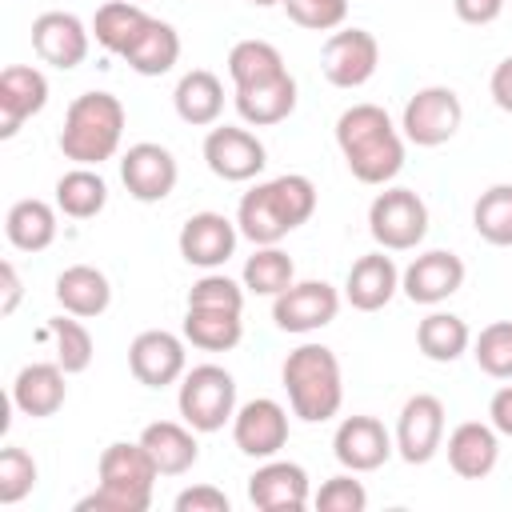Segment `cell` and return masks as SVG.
<instances>
[{
	"label": "cell",
	"mask_w": 512,
	"mask_h": 512,
	"mask_svg": "<svg viewBox=\"0 0 512 512\" xmlns=\"http://www.w3.org/2000/svg\"><path fill=\"white\" fill-rule=\"evenodd\" d=\"M404 132L380 104H352L336 116V148L360 184L384 188L404 168Z\"/></svg>",
	"instance_id": "cell-1"
},
{
	"label": "cell",
	"mask_w": 512,
	"mask_h": 512,
	"mask_svg": "<svg viewBox=\"0 0 512 512\" xmlns=\"http://www.w3.org/2000/svg\"><path fill=\"white\" fill-rule=\"evenodd\" d=\"M312 212H316V184L300 172H284L240 196L236 228L252 244H280L288 232L308 224Z\"/></svg>",
	"instance_id": "cell-2"
},
{
	"label": "cell",
	"mask_w": 512,
	"mask_h": 512,
	"mask_svg": "<svg viewBox=\"0 0 512 512\" xmlns=\"http://www.w3.org/2000/svg\"><path fill=\"white\" fill-rule=\"evenodd\" d=\"M96 492L80 496V512H148L152 508V484L160 476L156 460L140 440H116L96 460Z\"/></svg>",
	"instance_id": "cell-3"
},
{
	"label": "cell",
	"mask_w": 512,
	"mask_h": 512,
	"mask_svg": "<svg viewBox=\"0 0 512 512\" xmlns=\"http://www.w3.org/2000/svg\"><path fill=\"white\" fill-rule=\"evenodd\" d=\"M280 380H284L292 416H300L304 424H324L344 404V372L328 344L292 348L280 364Z\"/></svg>",
	"instance_id": "cell-4"
},
{
	"label": "cell",
	"mask_w": 512,
	"mask_h": 512,
	"mask_svg": "<svg viewBox=\"0 0 512 512\" xmlns=\"http://www.w3.org/2000/svg\"><path fill=\"white\" fill-rule=\"evenodd\" d=\"M124 124H128V112H124L120 96L80 92L64 112V128H60L56 144H60L64 160L84 164V168H100L104 160H112L120 152Z\"/></svg>",
	"instance_id": "cell-5"
},
{
	"label": "cell",
	"mask_w": 512,
	"mask_h": 512,
	"mask_svg": "<svg viewBox=\"0 0 512 512\" xmlns=\"http://www.w3.org/2000/svg\"><path fill=\"white\" fill-rule=\"evenodd\" d=\"M176 408L180 420L192 424L196 432H220L236 416V376L224 364H196L180 376L176 388Z\"/></svg>",
	"instance_id": "cell-6"
},
{
	"label": "cell",
	"mask_w": 512,
	"mask_h": 512,
	"mask_svg": "<svg viewBox=\"0 0 512 512\" xmlns=\"http://www.w3.org/2000/svg\"><path fill=\"white\" fill-rule=\"evenodd\" d=\"M368 232L384 252H412L428 236V204L412 188H388L368 204Z\"/></svg>",
	"instance_id": "cell-7"
},
{
	"label": "cell",
	"mask_w": 512,
	"mask_h": 512,
	"mask_svg": "<svg viewBox=\"0 0 512 512\" xmlns=\"http://www.w3.org/2000/svg\"><path fill=\"white\" fill-rule=\"evenodd\" d=\"M460 124H464V104H460V96L448 84L416 88L404 100V112H400V132L416 148H440V144H448L460 132Z\"/></svg>",
	"instance_id": "cell-8"
},
{
	"label": "cell",
	"mask_w": 512,
	"mask_h": 512,
	"mask_svg": "<svg viewBox=\"0 0 512 512\" xmlns=\"http://www.w3.org/2000/svg\"><path fill=\"white\" fill-rule=\"evenodd\" d=\"M204 164L216 180L228 184H244L256 180L268 164V148L256 132H248V124H212L204 136Z\"/></svg>",
	"instance_id": "cell-9"
},
{
	"label": "cell",
	"mask_w": 512,
	"mask_h": 512,
	"mask_svg": "<svg viewBox=\"0 0 512 512\" xmlns=\"http://www.w3.org/2000/svg\"><path fill=\"white\" fill-rule=\"evenodd\" d=\"M336 312H340V292L328 280H296L280 296H272V324L292 336L328 328Z\"/></svg>",
	"instance_id": "cell-10"
},
{
	"label": "cell",
	"mask_w": 512,
	"mask_h": 512,
	"mask_svg": "<svg viewBox=\"0 0 512 512\" xmlns=\"http://www.w3.org/2000/svg\"><path fill=\"white\" fill-rule=\"evenodd\" d=\"M380 68V44L368 28H340L324 40L320 72L332 88H364Z\"/></svg>",
	"instance_id": "cell-11"
},
{
	"label": "cell",
	"mask_w": 512,
	"mask_h": 512,
	"mask_svg": "<svg viewBox=\"0 0 512 512\" xmlns=\"http://www.w3.org/2000/svg\"><path fill=\"white\" fill-rule=\"evenodd\" d=\"M396 456L404 464H428L444 448V400L432 392H416L404 400L396 416Z\"/></svg>",
	"instance_id": "cell-12"
},
{
	"label": "cell",
	"mask_w": 512,
	"mask_h": 512,
	"mask_svg": "<svg viewBox=\"0 0 512 512\" xmlns=\"http://www.w3.org/2000/svg\"><path fill=\"white\" fill-rule=\"evenodd\" d=\"M464 260L448 248H428L420 256H412V264L400 272V292L420 304V308H440L444 300H452L464 288Z\"/></svg>",
	"instance_id": "cell-13"
},
{
	"label": "cell",
	"mask_w": 512,
	"mask_h": 512,
	"mask_svg": "<svg viewBox=\"0 0 512 512\" xmlns=\"http://www.w3.org/2000/svg\"><path fill=\"white\" fill-rule=\"evenodd\" d=\"M120 180H124V188H128L132 200L160 204V200L172 196V188L180 180V164H176V156L164 144L140 140V144H132L120 156Z\"/></svg>",
	"instance_id": "cell-14"
},
{
	"label": "cell",
	"mask_w": 512,
	"mask_h": 512,
	"mask_svg": "<svg viewBox=\"0 0 512 512\" xmlns=\"http://www.w3.org/2000/svg\"><path fill=\"white\" fill-rule=\"evenodd\" d=\"M332 456H336V464L340 468H348V472H376V468H384L392 456H396V440H392V432L376 420V416H344L340 424H336V432H332Z\"/></svg>",
	"instance_id": "cell-15"
},
{
	"label": "cell",
	"mask_w": 512,
	"mask_h": 512,
	"mask_svg": "<svg viewBox=\"0 0 512 512\" xmlns=\"http://www.w3.org/2000/svg\"><path fill=\"white\" fill-rule=\"evenodd\" d=\"M88 44H92V24H84L76 12H40L32 20V52L60 68V72H72L88 60Z\"/></svg>",
	"instance_id": "cell-16"
},
{
	"label": "cell",
	"mask_w": 512,
	"mask_h": 512,
	"mask_svg": "<svg viewBox=\"0 0 512 512\" xmlns=\"http://www.w3.org/2000/svg\"><path fill=\"white\" fill-rule=\"evenodd\" d=\"M184 336L164 332V328H148L128 344V372L136 376V384L144 388H168L180 384V376L188 372V352H184Z\"/></svg>",
	"instance_id": "cell-17"
},
{
	"label": "cell",
	"mask_w": 512,
	"mask_h": 512,
	"mask_svg": "<svg viewBox=\"0 0 512 512\" xmlns=\"http://www.w3.org/2000/svg\"><path fill=\"white\" fill-rule=\"evenodd\" d=\"M232 444L252 460L280 456V448L288 444V408L272 396L244 400L232 416Z\"/></svg>",
	"instance_id": "cell-18"
},
{
	"label": "cell",
	"mask_w": 512,
	"mask_h": 512,
	"mask_svg": "<svg viewBox=\"0 0 512 512\" xmlns=\"http://www.w3.org/2000/svg\"><path fill=\"white\" fill-rule=\"evenodd\" d=\"M248 500L260 512H300L312 504V484L304 464L268 456L252 476H248Z\"/></svg>",
	"instance_id": "cell-19"
},
{
	"label": "cell",
	"mask_w": 512,
	"mask_h": 512,
	"mask_svg": "<svg viewBox=\"0 0 512 512\" xmlns=\"http://www.w3.org/2000/svg\"><path fill=\"white\" fill-rule=\"evenodd\" d=\"M236 240H240V228L224 212H192L180 224L176 248L184 256V264L212 272V268H224L228 264V256L236 252Z\"/></svg>",
	"instance_id": "cell-20"
},
{
	"label": "cell",
	"mask_w": 512,
	"mask_h": 512,
	"mask_svg": "<svg viewBox=\"0 0 512 512\" xmlns=\"http://www.w3.org/2000/svg\"><path fill=\"white\" fill-rule=\"evenodd\" d=\"M48 104V76L32 64H8L0 72V140H12L24 120L44 112Z\"/></svg>",
	"instance_id": "cell-21"
},
{
	"label": "cell",
	"mask_w": 512,
	"mask_h": 512,
	"mask_svg": "<svg viewBox=\"0 0 512 512\" xmlns=\"http://www.w3.org/2000/svg\"><path fill=\"white\" fill-rule=\"evenodd\" d=\"M68 372L56 364V360H32L16 372L12 380V408L20 416H32V420H44V416H56L68 400Z\"/></svg>",
	"instance_id": "cell-22"
},
{
	"label": "cell",
	"mask_w": 512,
	"mask_h": 512,
	"mask_svg": "<svg viewBox=\"0 0 512 512\" xmlns=\"http://www.w3.org/2000/svg\"><path fill=\"white\" fill-rule=\"evenodd\" d=\"M396 292H400V268L384 248L360 256L344 276V300L356 312H380L384 304H392Z\"/></svg>",
	"instance_id": "cell-23"
},
{
	"label": "cell",
	"mask_w": 512,
	"mask_h": 512,
	"mask_svg": "<svg viewBox=\"0 0 512 512\" xmlns=\"http://www.w3.org/2000/svg\"><path fill=\"white\" fill-rule=\"evenodd\" d=\"M448 468L460 480H484L500 460V432L484 420H464L448 432Z\"/></svg>",
	"instance_id": "cell-24"
},
{
	"label": "cell",
	"mask_w": 512,
	"mask_h": 512,
	"mask_svg": "<svg viewBox=\"0 0 512 512\" xmlns=\"http://www.w3.org/2000/svg\"><path fill=\"white\" fill-rule=\"evenodd\" d=\"M296 76L284 72L268 84H252V88H232V104L240 112V120L248 128H272V124H284L292 112H296Z\"/></svg>",
	"instance_id": "cell-25"
},
{
	"label": "cell",
	"mask_w": 512,
	"mask_h": 512,
	"mask_svg": "<svg viewBox=\"0 0 512 512\" xmlns=\"http://www.w3.org/2000/svg\"><path fill=\"white\" fill-rule=\"evenodd\" d=\"M52 296H56V304H60L64 312H72V316H80V320H96V316H104L108 304H112V284H108V276H104L100 268H92V264H68V268L56 276Z\"/></svg>",
	"instance_id": "cell-26"
},
{
	"label": "cell",
	"mask_w": 512,
	"mask_h": 512,
	"mask_svg": "<svg viewBox=\"0 0 512 512\" xmlns=\"http://www.w3.org/2000/svg\"><path fill=\"white\" fill-rule=\"evenodd\" d=\"M140 444L148 448V456L156 460L160 476H184L196 468L200 460V444H196V428L184 420H156L140 432Z\"/></svg>",
	"instance_id": "cell-27"
},
{
	"label": "cell",
	"mask_w": 512,
	"mask_h": 512,
	"mask_svg": "<svg viewBox=\"0 0 512 512\" xmlns=\"http://www.w3.org/2000/svg\"><path fill=\"white\" fill-rule=\"evenodd\" d=\"M136 76H164L176 68L180 60V32L160 20V16H148V24L136 32V40L124 48L120 56Z\"/></svg>",
	"instance_id": "cell-28"
},
{
	"label": "cell",
	"mask_w": 512,
	"mask_h": 512,
	"mask_svg": "<svg viewBox=\"0 0 512 512\" xmlns=\"http://www.w3.org/2000/svg\"><path fill=\"white\" fill-rule=\"evenodd\" d=\"M172 108H176V116L184 124L212 128L220 120V112H224V84H220V76L208 72V68L184 72L176 80V88H172Z\"/></svg>",
	"instance_id": "cell-29"
},
{
	"label": "cell",
	"mask_w": 512,
	"mask_h": 512,
	"mask_svg": "<svg viewBox=\"0 0 512 512\" xmlns=\"http://www.w3.org/2000/svg\"><path fill=\"white\" fill-rule=\"evenodd\" d=\"M56 204H48V200H36V196H28V200H16L12 208H8V216H4V236H8V244L16 248V252H44V248H52V240H56Z\"/></svg>",
	"instance_id": "cell-30"
},
{
	"label": "cell",
	"mask_w": 512,
	"mask_h": 512,
	"mask_svg": "<svg viewBox=\"0 0 512 512\" xmlns=\"http://www.w3.org/2000/svg\"><path fill=\"white\" fill-rule=\"evenodd\" d=\"M416 348H420V356L432 360V364H456V360L472 348V328L464 324V316L432 308V312L416 324Z\"/></svg>",
	"instance_id": "cell-31"
},
{
	"label": "cell",
	"mask_w": 512,
	"mask_h": 512,
	"mask_svg": "<svg viewBox=\"0 0 512 512\" xmlns=\"http://www.w3.org/2000/svg\"><path fill=\"white\" fill-rule=\"evenodd\" d=\"M104 204H108V180L100 176V168L72 164L56 180V208L68 220H92V216L104 212Z\"/></svg>",
	"instance_id": "cell-32"
},
{
	"label": "cell",
	"mask_w": 512,
	"mask_h": 512,
	"mask_svg": "<svg viewBox=\"0 0 512 512\" xmlns=\"http://www.w3.org/2000/svg\"><path fill=\"white\" fill-rule=\"evenodd\" d=\"M180 332L200 352H232L244 340V320L240 312H224V308H188Z\"/></svg>",
	"instance_id": "cell-33"
},
{
	"label": "cell",
	"mask_w": 512,
	"mask_h": 512,
	"mask_svg": "<svg viewBox=\"0 0 512 512\" xmlns=\"http://www.w3.org/2000/svg\"><path fill=\"white\" fill-rule=\"evenodd\" d=\"M288 64L280 56L276 44L268 40H236L228 48V76H232V88H252V84H268L276 76H284Z\"/></svg>",
	"instance_id": "cell-34"
},
{
	"label": "cell",
	"mask_w": 512,
	"mask_h": 512,
	"mask_svg": "<svg viewBox=\"0 0 512 512\" xmlns=\"http://www.w3.org/2000/svg\"><path fill=\"white\" fill-rule=\"evenodd\" d=\"M148 24V12L136 4V0H108L96 8L92 16V40L112 52V56H124V48L136 40V32Z\"/></svg>",
	"instance_id": "cell-35"
},
{
	"label": "cell",
	"mask_w": 512,
	"mask_h": 512,
	"mask_svg": "<svg viewBox=\"0 0 512 512\" xmlns=\"http://www.w3.org/2000/svg\"><path fill=\"white\" fill-rule=\"evenodd\" d=\"M240 284L252 296H280L288 284H296V264L280 244H256V252L244 260Z\"/></svg>",
	"instance_id": "cell-36"
},
{
	"label": "cell",
	"mask_w": 512,
	"mask_h": 512,
	"mask_svg": "<svg viewBox=\"0 0 512 512\" xmlns=\"http://www.w3.org/2000/svg\"><path fill=\"white\" fill-rule=\"evenodd\" d=\"M472 228L492 248H512V184H492L472 204Z\"/></svg>",
	"instance_id": "cell-37"
},
{
	"label": "cell",
	"mask_w": 512,
	"mask_h": 512,
	"mask_svg": "<svg viewBox=\"0 0 512 512\" xmlns=\"http://www.w3.org/2000/svg\"><path fill=\"white\" fill-rule=\"evenodd\" d=\"M44 336L52 340L56 364H60L68 376L84 372V368L92 364V356H96V348H92V332H88V328L80 324V316H72V312L52 316V320L44 324Z\"/></svg>",
	"instance_id": "cell-38"
},
{
	"label": "cell",
	"mask_w": 512,
	"mask_h": 512,
	"mask_svg": "<svg viewBox=\"0 0 512 512\" xmlns=\"http://www.w3.org/2000/svg\"><path fill=\"white\" fill-rule=\"evenodd\" d=\"M472 360L492 380H512V320H492L472 336Z\"/></svg>",
	"instance_id": "cell-39"
},
{
	"label": "cell",
	"mask_w": 512,
	"mask_h": 512,
	"mask_svg": "<svg viewBox=\"0 0 512 512\" xmlns=\"http://www.w3.org/2000/svg\"><path fill=\"white\" fill-rule=\"evenodd\" d=\"M40 480V468L32 460V452H24L20 444H4L0 448V504H20Z\"/></svg>",
	"instance_id": "cell-40"
},
{
	"label": "cell",
	"mask_w": 512,
	"mask_h": 512,
	"mask_svg": "<svg viewBox=\"0 0 512 512\" xmlns=\"http://www.w3.org/2000/svg\"><path fill=\"white\" fill-rule=\"evenodd\" d=\"M244 284L224 276V272H204L192 288H188V308H224V312H244Z\"/></svg>",
	"instance_id": "cell-41"
},
{
	"label": "cell",
	"mask_w": 512,
	"mask_h": 512,
	"mask_svg": "<svg viewBox=\"0 0 512 512\" xmlns=\"http://www.w3.org/2000/svg\"><path fill=\"white\" fill-rule=\"evenodd\" d=\"M312 504L320 512H364L368 508V488L356 480V472L344 468L340 476H332V480L320 484V492L312 496Z\"/></svg>",
	"instance_id": "cell-42"
},
{
	"label": "cell",
	"mask_w": 512,
	"mask_h": 512,
	"mask_svg": "<svg viewBox=\"0 0 512 512\" xmlns=\"http://www.w3.org/2000/svg\"><path fill=\"white\" fill-rule=\"evenodd\" d=\"M284 12L308 32H336L348 20V0H284Z\"/></svg>",
	"instance_id": "cell-43"
},
{
	"label": "cell",
	"mask_w": 512,
	"mask_h": 512,
	"mask_svg": "<svg viewBox=\"0 0 512 512\" xmlns=\"http://www.w3.org/2000/svg\"><path fill=\"white\" fill-rule=\"evenodd\" d=\"M176 512H232V500L216 484H192L172 500Z\"/></svg>",
	"instance_id": "cell-44"
},
{
	"label": "cell",
	"mask_w": 512,
	"mask_h": 512,
	"mask_svg": "<svg viewBox=\"0 0 512 512\" xmlns=\"http://www.w3.org/2000/svg\"><path fill=\"white\" fill-rule=\"evenodd\" d=\"M504 4H508V0H452L456 16H460L464 24H472V28H484V24L500 20Z\"/></svg>",
	"instance_id": "cell-45"
},
{
	"label": "cell",
	"mask_w": 512,
	"mask_h": 512,
	"mask_svg": "<svg viewBox=\"0 0 512 512\" xmlns=\"http://www.w3.org/2000/svg\"><path fill=\"white\" fill-rule=\"evenodd\" d=\"M488 92H492V104H496L500 112L512 116V56H504V60L492 68V76H488Z\"/></svg>",
	"instance_id": "cell-46"
},
{
	"label": "cell",
	"mask_w": 512,
	"mask_h": 512,
	"mask_svg": "<svg viewBox=\"0 0 512 512\" xmlns=\"http://www.w3.org/2000/svg\"><path fill=\"white\" fill-rule=\"evenodd\" d=\"M488 424H492L500 436L512 440V384H504V388L492 392V400H488Z\"/></svg>",
	"instance_id": "cell-47"
},
{
	"label": "cell",
	"mask_w": 512,
	"mask_h": 512,
	"mask_svg": "<svg viewBox=\"0 0 512 512\" xmlns=\"http://www.w3.org/2000/svg\"><path fill=\"white\" fill-rule=\"evenodd\" d=\"M20 296H24L20 272H16V264H12V260H4V264H0V312H4V316H12V312L20 308Z\"/></svg>",
	"instance_id": "cell-48"
},
{
	"label": "cell",
	"mask_w": 512,
	"mask_h": 512,
	"mask_svg": "<svg viewBox=\"0 0 512 512\" xmlns=\"http://www.w3.org/2000/svg\"><path fill=\"white\" fill-rule=\"evenodd\" d=\"M252 8H272V4H284V0H248Z\"/></svg>",
	"instance_id": "cell-49"
},
{
	"label": "cell",
	"mask_w": 512,
	"mask_h": 512,
	"mask_svg": "<svg viewBox=\"0 0 512 512\" xmlns=\"http://www.w3.org/2000/svg\"><path fill=\"white\" fill-rule=\"evenodd\" d=\"M136 4H140V0H136Z\"/></svg>",
	"instance_id": "cell-50"
}]
</instances>
